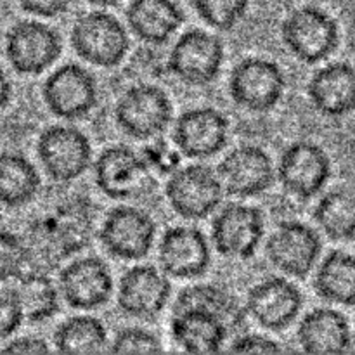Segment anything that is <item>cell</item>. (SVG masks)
Masks as SVG:
<instances>
[{"label":"cell","mask_w":355,"mask_h":355,"mask_svg":"<svg viewBox=\"0 0 355 355\" xmlns=\"http://www.w3.org/2000/svg\"><path fill=\"white\" fill-rule=\"evenodd\" d=\"M92 225L89 201L80 198H68L45 208L33 218L28 236L23 238L28 267L51 272L89 245Z\"/></svg>","instance_id":"6da1fadb"},{"label":"cell","mask_w":355,"mask_h":355,"mask_svg":"<svg viewBox=\"0 0 355 355\" xmlns=\"http://www.w3.org/2000/svg\"><path fill=\"white\" fill-rule=\"evenodd\" d=\"M69 40L76 55L97 68H116L130 51L125 26L106 10H90L76 17Z\"/></svg>","instance_id":"7a4b0ae2"},{"label":"cell","mask_w":355,"mask_h":355,"mask_svg":"<svg viewBox=\"0 0 355 355\" xmlns=\"http://www.w3.org/2000/svg\"><path fill=\"white\" fill-rule=\"evenodd\" d=\"M281 38L293 58L305 64H318L336 51L340 28L335 17L321 7L302 6L284 17Z\"/></svg>","instance_id":"3957f363"},{"label":"cell","mask_w":355,"mask_h":355,"mask_svg":"<svg viewBox=\"0 0 355 355\" xmlns=\"http://www.w3.org/2000/svg\"><path fill=\"white\" fill-rule=\"evenodd\" d=\"M113 114L118 128L128 137L153 141L168 128L173 107L162 87L137 83L118 97Z\"/></svg>","instance_id":"277c9868"},{"label":"cell","mask_w":355,"mask_h":355,"mask_svg":"<svg viewBox=\"0 0 355 355\" xmlns=\"http://www.w3.org/2000/svg\"><path fill=\"white\" fill-rule=\"evenodd\" d=\"M155 173L130 146H110L94 163L96 186L106 198L114 201L137 200L151 191Z\"/></svg>","instance_id":"5b68a950"},{"label":"cell","mask_w":355,"mask_h":355,"mask_svg":"<svg viewBox=\"0 0 355 355\" xmlns=\"http://www.w3.org/2000/svg\"><path fill=\"white\" fill-rule=\"evenodd\" d=\"M92 144L80 128L51 125L37 141V156L49 179L69 184L80 179L92 165Z\"/></svg>","instance_id":"8992f818"},{"label":"cell","mask_w":355,"mask_h":355,"mask_svg":"<svg viewBox=\"0 0 355 355\" xmlns=\"http://www.w3.org/2000/svg\"><path fill=\"white\" fill-rule=\"evenodd\" d=\"M286 76L277 62L266 58H245L232 68L229 96L250 113H267L281 103Z\"/></svg>","instance_id":"52a82bcc"},{"label":"cell","mask_w":355,"mask_h":355,"mask_svg":"<svg viewBox=\"0 0 355 355\" xmlns=\"http://www.w3.org/2000/svg\"><path fill=\"white\" fill-rule=\"evenodd\" d=\"M170 208L186 220H203L220 207L224 191L217 173L207 165L193 163L173 170L165 184Z\"/></svg>","instance_id":"ba28073f"},{"label":"cell","mask_w":355,"mask_h":355,"mask_svg":"<svg viewBox=\"0 0 355 355\" xmlns=\"http://www.w3.org/2000/svg\"><path fill=\"white\" fill-rule=\"evenodd\" d=\"M225 49L220 37L193 28L177 38L166 61V68L182 83L203 87L215 82L224 64Z\"/></svg>","instance_id":"9c48e42d"},{"label":"cell","mask_w":355,"mask_h":355,"mask_svg":"<svg viewBox=\"0 0 355 355\" xmlns=\"http://www.w3.org/2000/svg\"><path fill=\"white\" fill-rule=\"evenodd\" d=\"M42 99L55 118L75 121L85 118L97 106L99 89L89 69L66 62L45 78Z\"/></svg>","instance_id":"30bf717a"},{"label":"cell","mask_w":355,"mask_h":355,"mask_svg":"<svg viewBox=\"0 0 355 355\" xmlns=\"http://www.w3.org/2000/svg\"><path fill=\"white\" fill-rule=\"evenodd\" d=\"M156 238V224L149 214L120 205L107 211L99 239L107 255L123 262H137L149 255Z\"/></svg>","instance_id":"8fae6325"},{"label":"cell","mask_w":355,"mask_h":355,"mask_svg":"<svg viewBox=\"0 0 355 355\" xmlns=\"http://www.w3.org/2000/svg\"><path fill=\"white\" fill-rule=\"evenodd\" d=\"M61 35L40 21H17L6 35V58L19 75L47 71L61 58Z\"/></svg>","instance_id":"7c38bea8"},{"label":"cell","mask_w":355,"mask_h":355,"mask_svg":"<svg viewBox=\"0 0 355 355\" xmlns=\"http://www.w3.org/2000/svg\"><path fill=\"white\" fill-rule=\"evenodd\" d=\"M266 234L262 210L253 205L229 203L211 222V243L218 255L232 260H250Z\"/></svg>","instance_id":"4fadbf2b"},{"label":"cell","mask_w":355,"mask_h":355,"mask_svg":"<svg viewBox=\"0 0 355 355\" xmlns=\"http://www.w3.org/2000/svg\"><path fill=\"white\" fill-rule=\"evenodd\" d=\"M276 177L291 196L312 200L331 179V159L315 142L297 141L281 155Z\"/></svg>","instance_id":"5bb4252c"},{"label":"cell","mask_w":355,"mask_h":355,"mask_svg":"<svg viewBox=\"0 0 355 355\" xmlns=\"http://www.w3.org/2000/svg\"><path fill=\"white\" fill-rule=\"evenodd\" d=\"M215 173L224 194L234 198L260 196L276 182V168L269 153L255 144L231 149Z\"/></svg>","instance_id":"9a60e30c"},{"label":"cell","mask_w":355,"mask_h":355,"mask_svg":"<svg viewBox=\"0 0 355 355\" xmlns=\"http://www.w3.org/2000/svg\"><path fill=\"white\" fill-rule=\"evenodd\" d=\"M322 241L318 231L298 220L283 222L266 245L272 267L295 279H305L318 266Z\"/></svg>","instance_id":"2e32d148"},{"label":"cell","mask_w":355,"mask_h":355,"mask_svg":"<svg viewBox=\"0 0 355 355\" xmlns=\"http://www.w3.org/2000/svg\"><path fill=\"white\" fill-rule=\"evenodd\" d=\"M227 116L210 106L191 107L175 120L172 141L180 156L207 159L218 155L229 141Z\"/></svg>","instance_id":"e0dca14e"},{"label":"cell","mask_w":355,"mask_h":355,"mask_svg":"<svg viewBox=\"0 0 355 355\" xmlns=\"http://www.w3.org/2000/svg\"><path fill=\"white\" fill-rule=\"evenodd\" d=\"M172 297L168 276L158 267L135 266L121 276L116 305L125 315L139 321H153L165 311Z\"/></svg>","instance_id":"ac0fdd59"},{"label":"cell","mask_w":355,"mask_h":355,"mask_svg":"<svg viewBox=\"0 0 355 355\" xmlns=\"http://www.w3.org/2000/svg\"><path fill=\"white\" fill-rule=\"evenodd\" d=\"M59 295L76 311H96L113 295V276L99 257H82L66 263L59 272Z\"/></svg>","instance_id":"d6986e66"},{"label":"cell","mask_w":355,"mask_h":355,"mask_svg":"<svg viewBox=\"0 0 355 355\" xmlns=\"http://www.w3.org/2000/svg\"><path fill=\"white\" fill-rule=\"evenodd\" d=\"M304 307V295L286 277H267L246 295L245 311L269 331H283L297 321Z\"/></svg>","instance_id":"ffe728a7"},{"label":"cell","mask_w":355,"mask_h":355,"mask_svg":"<svg viewBox=\"0 0 355 355\" xmlns=\"http://www.w3.org/2000/svg\"><path fill=\"white\" fill-rule=\"evenodd\" d=\"M162 270L175 279H196L207 274L211 262L207 236L198 227L175 225L162 236L158 248Z\"/></svg>","instance_id":"44dd1931"},{"label":"cell","mask_w":355,"mask_h":355,"mask_svg":"<svg viewBox=\"0 0 355 355\" xmlns=\"http://www.w3.org/2000/svg\"><path fill=\"white\" fill-rule=\"evenodd\" d=\"M229 335L227 322L208 309L194 305L173 309L170 336L182 352L217 354L224 349Z\"/></svg>","instance_id":"7402d4cb"},{"label":"cell","mask_w":355,"mask_h":355,"mask_svg":"<svg viewBox=\"0 0 355 355\" xmlns=\"http://www.w3.org/2000/svg\"><path fill=\"white\" fill-rule=\"evenodd\" d=\"M311 104L322 116L340 118L354 110L355 73L350 62L338 61L319 68L307 83Z\"/></svg>","instance_id":"603a6c76"},{"label":"cell","mask_w":355,"mask_h":355,"mask_svg":"<svg viewBox=\"0 0 355 355\" xmlns=\"http://www.w3.org/2000/svg\"><path fill=\"white\" fill-rule=\"evenodd\" d=\"M297 340L305 354L343 355L352 350V328L342 312L318 307L302 318Z\"/></svg>","instance_id":"cb8c5ba5"},{"label":"cell","mask_w":355,"mask_h":355,"mask_svg":"<svg viewBox=\"0 0 355 355\" xmlns=\"http://www.w3.org/2000/svg\"><path fill=\"white\" fill-rule=\"evenodd\" d=\"M125 17L134 37L148 45H165L184 23L177 0H132Z\"/></svg>","instance_id":"d4e9b609"},{"label":"cell","mask_w":355,"mask_h":355,"mask_svg":"<svg viewBox=\"0 0 355 355\" xmlns=\"http://www.w3.org/2000/svg\"><path fill=\"white\" fill-rule=\"evenodd\" d=\"M16 281V286L10 288V291L19 304L24 321L44 322L58 314L61 309V295L47 272H23Z\"/></svg>","instance_id":"484cf974"},{"label":"cell","mask_w":355,"mask_h":355,"mask_svg":"<svg viewBox=\"0 0 355 355\" xmlns=\"http://www.w3.org/2000/svg\"><path fill=\"white\" fill-rule=\"evenodd\" d=\"M314 290L328 304L352 307L355 302V262L352 253L333 250L322 259L314 277Z\"/></svg>","instance_id":"4316f807"},{"label":"cell","mask_w":355,"mask_h":355,"mask_svg":"<svg viewBox=\"0 0 355 355\" xmlns=\"http://www.w3.org/2000/svg\"><path fill=\"white\" fill-rule=\"evenodd\" d=\"M37 166L19 153H0V205L19 208L31 203L40 191Z\"/></svg>","instance_id":"83f0119b"},{"label":"cell","mask_w":355,"mask_h":355,"mask_svg":"<svg viewBox=\"0 0 355 355\" xmlns=\"http://www.w3.org/2000/svg\"><path fill=\"white\" fill-rule=\"evenodd\" d=\"M54 349L61 354H99L107 350V329L94 315H73L55 328Z\"/></svg>","instance_id":"f1b7e54d"},{"label":"cell","mask_w":355,"mask_h":355,"mask_svg":"<svg viewBox=\"0 0 355 355\" xmlns=\"http://www.w3.org/2000/svg\"><path fill=\"white\" fill-rule=\"evenodd\" d=\"M314 220L333 241H352L355 231V200L352 191L347 187H336L324 194L314 208Z\"/></svg>","instance_id":"f546056e"},{"label":"cell","mask_w":355,"mask_h":355,"mask_svg":"<svg viewBox=\"0 0 355 355\" xmlns=\"http://www.w3.org/2000/svg\"><path fill=\"white\" fill-rule=\"evenodd\" d=\"M187 305L208 309L218 314L227 322L231 333L241 328L243 318H245V312L239 309L234 297L217 284H194L180 291L173 309L187 307Z\"/></svg>","instance_id":"4dcf8cb0"},{"label":"cell","mask_w":355,"mask_h":355,"mask_svg":"<svg viewBox=\"0 0 355 355\" xmlns=\"http://www.w3.org/2000/svg\"><path fill=\"white\" fill-rule=\"evenodd\" d=\"M250 0H193V7L205 24L218 31L234 30L248 12Z\"/></svg>","instance_id":"1f68e13d"},{"label":"cell","mask_w":355,"mask_h":355,"mask_svg":"<svg viewBox=\"0 0 355 355\" xmlns=\"http://www.w3.org/2000/svg\"><path fill=\"white\" fill-rule=\"evenodd\" d=\"M28 267L26 246L21 236L0 229V283L16 279Z\"/></svg>","instance_id":"d6a6232c"},{"label":"cell","mask_w":355,"mask_h":355,"mask_svg":"<svg viewBox=\"0 0 355 355\" xmlns=\"http://www.w3.org/2000/svg\"><path fill=\"white\" fill-rule=\"evenodd\" d=\"M110 343L107 350L113 354H156L163 350L158 336L142 328L121 329Z\"/></svg>","instance_id":"836d02e7"},{"label":"cell","mask_w":355,"mask_h":355,"mask_svg":"<svg viewBox=\"0 0 355 355\" xmlns=\"http://www.w3.org/2000/svg\"><path fill=\"white\" fill-rule=\"evenodd\" d=\"M153 144L146 146L142 149L141 156L148 163L149 170L158 175H170L173 170L179 168L180 165V153L177 151L175 146L170 148L163 139H153Z\"/></svg>","instance_id":"e575fe53"},{"label":"cell","mask_w":355,"mask_h":355,"mask_svg":"<svg viewBox=\"0 0 355 355\" xmlns=\"http://www.w3.org/2000/svg\"><path fill=\"white\" fill-rule=\"evenodd\" d=\"M23 321V312L10 288L0 290V342L9 340L21 328Z\"/></svg>","instance_id":"d590c367"},{"label":"cell","mask_w":355,"mask_h":355,"mask_svg":"<svg viewBox=\"0 0 355 355\" xmlns=\"http://www.w3.org/2000/svg\"><path fill=\"white\" fill-rule=\"evenodd\" d=\"M229 352L232 354H277L283 352V347L276 340L269 336L257 335V333H245L236 336L229 345Z\"/></svg>","instance_id":"8d00e7d4"},{"label":"cell","mask_w":355,"mask_h":355,"mask_svg":"<svg viewBox=\"0 0 355 355\" xmlns=\"http://www.w3.org/2000/svg\"><path fill=\"white\" fill-rule=\"evenodd\" d=\"M17 2L28 14L38 17H58L68 12L75 0H17Z\"/></svg>","instance_id":"74e56055"},{"label":"cell","mask_w":355,"mask_h":355,"mask_svg":"<svg viewBox=\"0 0 355 355\" xmlns=\"http://www.w3.org/2000/svg\"><path fill=\"white\" fill-rule=\"evenodd\" d=\"M2 352L6 354H49L51 347L40 336H19L3 347Z\"/></svg>","instance_id":"f35d334b"},{"label":"cell","mask_w":355,"mask_h":355,"mask_svg":"<svg viewBox=\"0 0 355 355\" xmlns=\"http://www.w3.org/2000/svg\"><path fill=\"white\" fill-rule=\"evenodd\" d=\"M10 97H12V83L0 66V110L10 103Z\"/></svg>","instance_id":"ab89813d"},{"label":"cell","mask_w":355,"mask_h":355,"mask_svg":"<svg viewBox=\"0 0 355 355\" xmlns=\"http://www.w3.org/2000/svg\"><path fill=\"white\" fill-rule=\"evenodd\" d=\"M85 2H89L90 6H96V7H113L116 6L120 0H85Z\"/></svg>","instance_id":"60d3db41"}]
</instances>
